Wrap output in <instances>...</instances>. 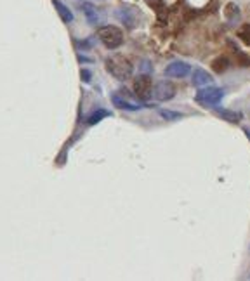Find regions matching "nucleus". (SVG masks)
Wrapping results in <instances>:
<instances>
[{"label":"nucleus","mask_w":250,"mask_h":281,"mask_svg":"<svg viewBox=\"0 0 250 281\" xmlns=\"http://www.w3.org/2000/svg\"><path fill=\"white\" fill-rule=\"evenodd\" d=\"M106 70L118 80H127L132 77V73H134L132 63H130L125 56H120V54H115L106 59Z\"/></svg>","instance_id":"nucleus-1"},{"label":"nucleus","mask_w":250,"mask_h":281,"mask_svg":"<svg viewBox=\"0 0 250 281\" xmlns=\"http://www.w3.org/2000/svg\"><path fill=\"white\" fill-rule=\"evenodd\" d=\"M97 37L108 49H117V47H120L124 43V33H122V30L111 25L99 28Z\"/></svg>","instance_id":"nucleus-2"},{"label":"nucleus","mask_w":250,"mask_h":281,"mask_svg":"<svg viewBox=\"0 0 250 281\" xmlns=\"http://www.w3.org/2000/svg\"><path fill=\"white\" fill-rule=\"evenodd\" d=\"M224 92L222 89H217V87H209V89H200L196 92V101L204 106H216V104L221 103Z\"/></svg>","instance_id":"nucleus-3"},{"label":"nucleus","mask_w":250,"mask_h":281,"mask_svg":"<svg viewBox=\"0 0 250 281\" xmlns=\"http://www.w3.org/2000/svg\"><path fill=\"white\" fill-rule=\"evenodd\" d=\"M153 90V82L148 75H141L134 80V92L139 99H148Z\"/></svg>","instance_id":"nucleus-4"},{"label":"nucleus","mask_w":250,"mask_h":281,"mask_svg":"<svg viewBox=\"0 0 250 281\" xmlns=\"http://www.w3.org/2000/svg\"><path fill=\"white\" fill-rule=\"evenodd\" d=\"M152 96L158 101H169V99H172L176 96V89H174V85L170 82H160L153 87Z\"/></svg>","instance_id":"nucleus-5"},{"label":"nucleus","mask_w":250,"mask_h":281,"mask_svg":"<svg viewBox=\"0 0 250 281\" xmlns=\"http://www.w3.org/2000/svg\"><path fill=\"white\" fill-rule=\"evenodd\" d=\"M191 71L188 63H182V61H176V63H170L169 66L165 68V75L167 77H172V78H181L186 77V75Z\"/></svg>","instance_id":"nucleus-6"},{"label":"nucleus","mask_w":250,"mask_h":281,"mask_svg":"<svg viewBox=\"0 0 250 281\" xmlns=\"http://www.w3.org/2000/svg\"><path fill=\"white\" fill-rule=\"evenodd\" d=\"M111 101H113V104L117 108H120V110H130V111H136L139 110V108H142L141 104H136V103H132V101H129V99H124L122 98L120 94H113L111 96Z\"/></svg>","instance_id":"nucleus-7"},{"label":"nucleus","mask_w":250,"mask_h":281,"mask_svg":"<svg viewBox=\"0 0 250 281\" xmlns=\"http://www.w3.org/2000/svg\"><path fill=\"white\" fill-rule=\"evenodd\" d=\"M210 82H212V77H210L209 71L202 70V68H196V70L193 71V83L196 87H205V85H209Z\"/></svg>","instance_id":"nucleus-8"},{"label":"nucleus","mask_w":250,"mask_h":281,"mask_svg":"<svg viewBox=\"0 0 250 281\" xmlns=\"http://www.w3.org/2000/svg\"><path fill=\"white\" fill-rule=\"evenodd\" d=\"M82 11H83V14H85V18H87V21H89L90 25H97L99 19H101V18H99V11L92 6V4L83 2L82 4Z\"/></svg>","instance_id":"nucleus-9"},{"label":"nucleus","mask_w":250,"mask_h":281,"mask_svg":"<svg viewBox=\"0 0 250 281\" xmlns=\"http://www.w3.org/2000/svg\"><path fill=\"white\" fill-rule=\"evenodd\" d=\"M53 4H54L56 11H58L59 18H61L63 21H65V23H71V21H73V14H71V11L65 6V4L59 2V0H54Z\"/></svg>","instance_id":"nucleus-10"},{"label":"nucleus","mask_w":250,"mask_h":281,"mask_svg":"<svg viewBox=\"0 0 250 281\" xmlns=\"http://www.w3.org/2000/svg\"><path fill=\"white\" fill-rule=\"evenodd\" d=\"M228 66H229V59L226 56H219V58H216L212 61V70L216 73H224L228 70Z\"/></svg>","instance_id":"nucleus-11"},{"label":"nucleus","mask_w":250,"mask_h":281,"mask_svg":"<svg viewBox=\"0 0 250 281\" xmlns=\"http://www.w3.org/2000/svg\"><path fill=\"white\" fill-rule=\"evenodd\" d=\"M238 37L243 40L247 45H250V25H243L238 30Z\"/></svg>","instance_id":"nucleus-12"},{"label":"nucleus","mask_w":250,"mask_h":281,"mask_svg":"<svg viewBox=\"0 0 250 281\" xmlns=\"http://www.w3.org/2000/svg\"><path fill=\"white\" fill-rule=\"evenodd\" d=\"M103 116H108V111H99V113H94V115H90L89 116V123L90 125H92V123H96V122H99V120L103 118Z\"/></svg>","instance_id":"nucleus-13"},{"label":"nucleus","mask_w":250,"mask_h":281,"mask_svg":"<svg viewBox=\"0 0 250 281\" xmlns=\"http://www.w3.org/2000/svg\"><path fill=\"white\" fill-rule=\"evenodd\" d=\"M221 116H224L226 120H229V122H238V118H240V115L236 113H229V111H219Z\"/></svg>","instance_id":"nucleus-14"}]
</instances>
